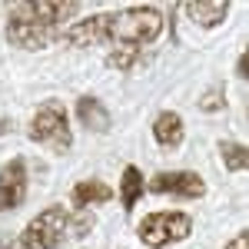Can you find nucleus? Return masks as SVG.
I'll use <instances>...</instances> for the list:
<instances>
[{"label": "nucleus", "mask_w": 249, "mask_h": 249, "mask_svg": "<svg viewBox=\"0 0 249 249\" xmlns=\"http://www.w3.org/2000/svg\"><path fill=\"white\" fill-rule=\"evenodd\" d=\"M77 3H14L10 7V23H7V37L23 50H43L47 43L63 34V23L77 14Z\"/></svg>", "instance_id": "obj_1"}, {"label": "nucleus", "mask_w": 249, "mask_h": 249, "mask_svg": "<svg viewBox=\"0 0 249 249\" xmlns=\"http://www.w3.org/2000/svg\"><path fill=\"white\" fill-rule=\"evenodd\" d=\"M163 34V14L160 7H130L110 17V34L120 50H140L146 43H153Z\"/></svg>", "instance_id": "obj_2"}, {"label": "nucleus", "mask_w": 249, "mask_h": 249, "mask_svg": "<svg viewBox=\"0 0 249 249\" xmlns=\"http://www.w3.org/2000/svg\"><path fill=\"white\" fill-rule=\"evenodd\" d=\"M70 232H73L70 213L63 206H50L27 223L20 243H23V249H57L63 239H70Z\"/></svg>", "instance_id": "obj_3"}, {"label": "nucleus", "mask_w": 249, "mask_h": 249, "mask_svg": "<svg viewBox=\"0 0 249 249\" xmlns=\"http://www.w3.org/2000/svg\"><path fill=\"white\" fill-rule=\"evenodd\" d=\"M30 140L40 143V146H47V150H53V153L70 150V143H73L70 120H67V110L60 107L57 100H47L34 113V120H30Z\"/></svg>", "instance_id": "obj_4"}, {"label": "nucleus", "mask_w": 249, "mask_h": 249, "mask_svg": "<svg viewBox=\"0 0 249 249\" xmlns=\"http://www.w3.org/2000/svg\"><path fill=\"white\" fill-rule=\"evenodd\" d=\"M193 230V219L186 213H150L136 232H140V239L146 243V246L153 249H163L170 246V243H179V239H186Z\"/></svg>", "instance_id": "obj_5"}, {"label": "nucleus", "mask_w": 249, "mask_h": 249, "mask_svg": "<svg viewBox=\"0 0 249 249\" xmlns=\"http://www.w3.org/2000/svg\"><path fill=\"white\" fill-rule=\"evenodd\" d=\"M150 190L153 193H173V196H183V199H199L206 193V183L199 173H186V170H173V173H156L150 179Z\"/></svg>", "instance_id": "obj_6"}, {"label": "nucleus", "mask_w": 249, "mask_h": 249, "mask_svg": "<svg viewBox=\"0 0 249 249\" xmlns=\"http://www.w3.org/2000/svg\"><path fill=\"white\" fill-rule=\"evenodd\" d=\"M27 199V163L14 156L0 170V210H17Z\"/></svg>", "instance_id": "obj_7"}, {"label": "nucleus", "mask_w": 249, "mask_h": 249, "mask_svg": "<svg viewBox=\"0 0 249 249\" xmlns=\"http://www.w3.org/2000/svg\"><path fill=\"white\" fill-rule=\"evenodd\" d=\"M107 34H110V14L87 17V20H80V23H73L70 30H63V37H67L70 47H90L96 40H103Z\"/></svg>", "instance_id": "obj_8"}, {"label": "nucleus", "mask_w": 249, "mask_h": 249, "mask_svg": "<svg viewBox=\"0 0 249 249\" xmlns=\"http://www.w3.org/2000/svg\"><path fill=\"white\" fill-rule=\"evenodd\" d=\"M153 140L160 146H166V150H176L183 143V116L173 113V110L160 113L153 120Z\"/></svg>", "instance_id": "obj_9"}, {"label": "nucleus", "mask_w": 249, "mask_h": 249, "mask_svg": "<svg viewBox=\"0 0 249 249\" xmlns=\"http://www.w3.org/2000/svg\"><path fill=\"white\" fill-rule=\"evenodd\" d=\"M110 199H113V190L107 183H100V179H80L73 186V193H70L73 210H87L93 203H110Z\"/></svg>", "instance_id": "obj_10"}, {"label": "nucleus", "mask_w": 249, "mask_h": 249, "mask_svg": "<svg viewBox=\"0 0 249 249\" xmlns=\"http://www.w3.org/2000/svg\"><path fill=\"white\" fill-rule=\"evenodd\" d=\"M77 116L87 130H96V133H107L110 130V113H107V107L100 100H93V96H80L77 100Z\"/></svg>", "instance_id": "obj_11"}, {"label": "nucleus", "mask_w": 249, "mask_h": 249, "mask_svg": "<svg viewBox=\"0 0 249 249\" xmlns=\"http://www.w3.org/2000/svg\"><path fill=\"white\" fill-rule=\"evenodd\" d=\"M183 10L190 14V20L203 23V27H219L230 14V3H186Z\"/></svg>", "instance_id": "obj_12"}, {"label": "nucleus", "mask_w": 249, "mask_h": 249, "mask_svg": "<svg viewBox=\"0 0 249 249\" xmlns=\"http://www.w3.org/2000/svg\"><path fill=\"white\" fill-rule=\"evenodd\" d=\"M146 190V183H143V176L136 166H126L123 170V183H120V196H123V210H133L136 199H140V193Z\"/></svg>", "instance_id": "obj_13"}, {"label": "nucleus", "mask_w": 249, "mask_h": 249, "mask_svg": "<svg viewBox=\"0 0 249 249\" xmlns=\"http://www.w3.org/2000/svg\"><path fill=\"white\" fill-rule=\"evenodd\" d=\"M219 153H223V163H226V170H232V173L246 170L249 153H246V146H243V143H230V140H223V143H219Z\"/></svg>", "instance_id": "obj_14"}, {"label": "nucleus", "mask_w": 249, "mask_h": 249, "mask_svg": "<svg viewBox=\"0 0 249 249\" xmlns=\"http://www.w3.org/2000/svg\"><path fill=\"white\" fill-rule=\"evenodd\" d=\"M226 107V93L223 90H210V93L199 96V110L203 113H216V110H223Z\"/></svg>", "instance_id": "obj_15"}, {"label": "nucleus", "mask_w": 249, "mask_h": 249, "mask_svg": "<svg viewBox=\"0 0 249 249\" xmlns=\"http://www.w3.org/2000/svg\"><path fill=\"white\" fill-rule=\"evenodd\" d=\"M226 249H249V236L246 232H236L230 243H226Z\"/></svg>", "instance_id": "obj_16"}, {"label": "nucleus", "mask_w": 249, "mask_h": 249, "mask_svg": "<svg viewBox=\"0 0 249 249\" xmlns=\"http://www.w3.org/2000/svg\"><path fill=\"white\" fill-rule=\"evenodd\" d=\"M236 73H239V77H246V57H239V63H236Z\"/></svg>", "instance_id": "obj_17"}, {"label": "nucleus", "mask_w": 249, "mask_h": 249, "mask_svg": "<svg viewBox=\"0 0 249 249\" xmlns=\"http://www.w3.org/2000/svg\"><path fill=\"white\" fill-rule=\"evenodd\" d=\"M7 133V120H0V136Z\"/></svg>", "instance_id": "obj_18"}]
</instances>
